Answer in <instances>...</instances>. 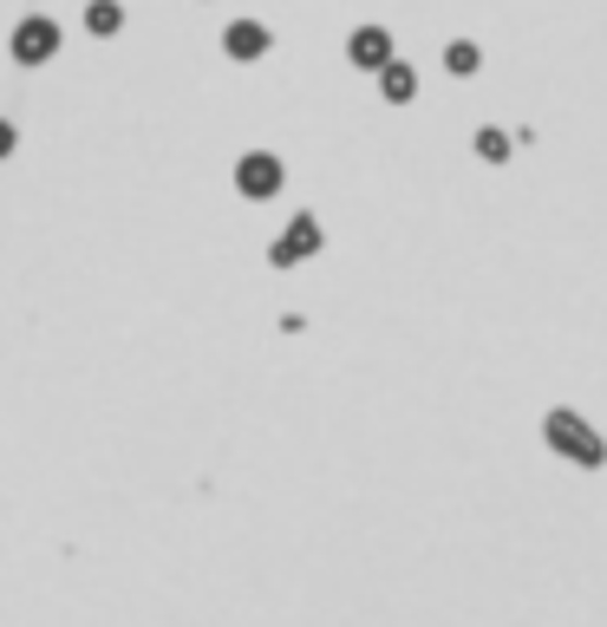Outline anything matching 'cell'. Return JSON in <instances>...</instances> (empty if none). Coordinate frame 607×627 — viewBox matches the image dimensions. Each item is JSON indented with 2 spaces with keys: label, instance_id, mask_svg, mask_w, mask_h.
<instances>
[{
  "label": "cell",
  "instance_id": "6",
  "mask_svg": "<svg viewBox=\"0 0 607 627\" xmlns=\"http://www.w3.org/2000/svg\"><path fill=\"white\" fill-rule=\"evenodd\" d=\"M262 46H268L262 26H229V52H235V59H262Z\"/></svg>",
  "mask_w": 607,
  "mask_h": 627
},
{
  "label": "cell",
  "instance_id": "3",
  "mask_svg": "<svg viewBox=\"0 0 607 627\" xmlns=\"http://www.w3.org/2000/svg\"><path fill=\"white\" fill-rule=\"evenodd\" d=\"M314 249H320V222H314V216H294V222H288V236L268 249V262H275V268H294V262H301V255H314Z\"/></svg>",
  "mask_w": 607,
  "mask_h": 627
},
{
  "label": "cell",
  "instance_id": "2",
  "mask_svg": "<svg viewBox=\"0 0 607 627\" xmlns=\"http://www.w3.org/2000/svg\"><path fill=\"white\" fill-rule=\"evenodd\" d=\"M235 190H242V196H275V190H281V164H275L268 150H248V157L235 164Z\"/></svg>",
  "mask_w": 607,
  "mask_h": 627
},
{
  "label": "cell",
  "instance_id": "11",
  "mask_svg": "<svg viewBox=\"0 0 607 627\" xmlns=\"http://www.w3.org/2000/svg\"><path fill=\"white\" fill-rule=\"evenodd\" d=\"M0 157H13V124L0 118Z\"/></svg>",
  "mask_w": 607,
  "mask_h": 627
},
{
  "label": "cell",
  "instance_id": "7",
  "mask_svg": "<svg viewBox=\"0 0 607 627\" xmlns=\"http://www.w3.org/2000/svg\"><path fill=\"white\" fill-rule=\"evenodd\" d=\"M118 20H124V13H118L111 0H98V7L85 13V26H92V33H118Z\"/></svg>",
  "mask_w": 607,
  "mask_h": 627
},
{
  "label": "cell",
  "instance_id": "8",
  "mask_svg": "<svg viewBox=\"0 0 607 627\" xmlns=\"http://www.w3.org/2000/svg\"><path fill=\"white\" fill-rule=\"evenodd\" d=\"M477 150H484V164H503L510 157V137L503 131H477Z\"/></svg>",
  "mask_w": 607,
  "mask_h": 627
},
{
  "label": "cell",
  "instance_id": "5",
  "mask_svg": "<svg viewBox=\"0 0 607 627\" xmlns=\"http://www.w3.org/2000/svg\"><path fill=\"white\" fill-rule=\"evenodd\" d=\"M353 59H360V65H386V59H392V39H386L379 26H366V33H353Z\"/></svg>",
  "mask_w": 607,
  "mask_h": 627
},
{
  "label": "cell",
  "instance_id": "10",
  "mask_svg": "<svg viewBox=\"0 0 607 627\" xmlns=\"http://www.w3.org/2000/svg\"><path fill=\"white\" fill-rule=\"evenodd\" d=\"M386 98H412V72L405 65H386Z\"/></svg>",
  "mask_w": 607,
  "mask_h": 627
},
{
  "label": "cell",
  "instance_id": "1",
  "mask_svg": "<svg viewBox=\"0 0 607 627\" xmlns=\"http://www.w3.org/2000/svg\"><path fill=\"white\" fill-rule=\"evenodd\" d=\"M543 438H549L562 458H575L582 471H602V465H607V445L588 432V419H582V412H562V406H556V412L543 419Z\"/></svg>",
  "mask_w": 607,
  "mask_h": 627
},
{
  "label": "cell",
  "instance_id": "4",
  "mask_svg": "<svg viewBox=\"0 0 607 627\" xmlns=\"http://www.w3.org/2000/svg\"><path fill=\"white\" fill-rule=\"evenodd\" d=\"M52 39H59V33H52V26H46V20H26V26H20V33H13V52H20V59H26V65H39V59H46V52H52Z\"/></svg>",
  "mask_w": 607,
  "mask_h": 627
},
{
  "label": "cell",
  "instance_id": "9",
  "mask_svg": "<svg viewBox=\"0 0 607 627\" xmlns=\"http://www.w3.org/2000/svg\"><path fill=\"white\" fill-rule=\"evenodd\" d=\"M445 65H451V72H477V46H464V39H458V46L445 52Z\"/></svg>",
  "mask_w": 607,
  "mask_h": 627
}]
</instances>
